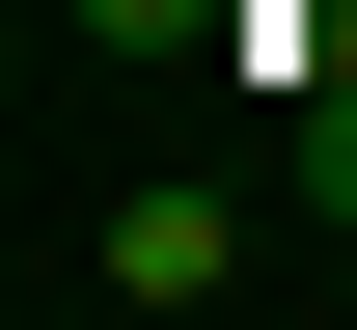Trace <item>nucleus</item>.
Masks as SVG:
<instances>
[{
    "label": "nucleus",
    "mask_w": 357,
    "mask_h": 330,
    "mask_svg": "<svg viewBox=\"0 0 357 330\" xmlns=\"http://www.w3.org/2000/svg\"><path fill=\"white\" fill-rule=\"evenodd\" d=\"M220 276H248V165H165V193H110V220H83V303H137V330L220 303Z\"/></svg>",
    "instance_id": "obj_1"
},
{
    "label": "nucleus",
    "mask_w": 357,
    "mask_h": 330,
    "mask_svg": "<svg viewBox=\"0 0 357 330\" xmlns=\"http://www.w3.org/2000/svg\"><path fill=\"white\" fill-rule=\"evenodd\" d=\"M275 220H330V248H357V83H303V110H275Z\"/></svg>",
    "instance_id": "obj_2"
},
{
    "label": "nucleus",
    "mask_w": 357,
    "mask_h": 330,
    "mask_svg": "<svg viewBox=\"0 0 357 330\" xmlns=\"http://www.w3.org/2000/svg\"><path fill=\"white\" fill-rule=\"evenodd\" d=\"M83 55H192V0H83Z\"/></svg>",
    "instance_id": "obj_3"
}]
</instances>
